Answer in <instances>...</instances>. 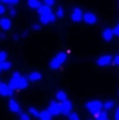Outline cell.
Listing matches in <instances>:
<instances>
[{"mask_svg":"<svg viewBox=\"0 0 119 120\" xmlns=\"http://www.w3.org/2000/svg\"><path fill=\"white\" fill-rule=\"evenodd\" d=\"M0 73H3V68H1V64H0Z\"/></svg>","mask_w":119,"mask_h":120,"instance_id":"39","label":"cell"},{"mask_svg":"<svg viewBox=\"0 0 119 120\" xmlns=\"http://www.w3.org/2000/svg\"><path fill=\"white\" fill-rule=\"evenodd\" d=\"M66 99H67V94H66L64 91H56V101L63 102V101H66Z\"/></svg>","mask_w":119,"mask_h":120,"instance_id":"22","label":"cell"},{"mask_svg":"<svg viewBox=\"0 0 119 120\" xmlns=\"http://www.w3.org/2000/svg\"><path fill=\"white\" fill-rule=\"evenodd\" d=\"M28 84H30L28 77L21 75V77H20V80H18V90H25V88L28 87Z\"/></svg>","mask_w":119,"mask_h":120,"instance_id":"16","label":"cell"},{"mask_svg":"<svg viewBox=\"0 0 119 120\" xmlns=\"http://www.w3.org/2000/svg\"><path fill=\"white\" fill-rule=\"evenodd\" d=\"M83 21H84L87 25H95L97 21H98V18H97V15H95L92 11H87V13L83 14Z\"/></svg>","mask_w":119,"mask_h":120,"instance_id":"7","label":"cell"},{"mask_svg":"<svg viewBox=\"0 0 119 120\" xmlns=\"http://www.w3.org/2000/svg\"><path fill=\"white\" fill-rule=\"evenodd\" d=\"M115 108V101H107V102H104L102 103V109H105V110H112Z\"/></svg>","mask_w":119,"mask_h":120,"instance_id":"20","label":"cell"},{"mask_svg":"<svg viewBox=\"0 0 119 120\" xmlns=\"http://www.w3.org/2000/svg\"><path fill=\"white\" fill-rule=\"evenodd\" d=\"M71 110H73V103H71L69 99H66V101L60 102V112H62V115L67 116Z\"/></svg>","mask_w":119,"mask_h":120,"instance_id":"9","label":"cell"},{"mask_svg":"<svg viewBox=\"0 0 119 120\" xmlns=\"http://www.w3.org/2000/svg\"><path fill=\"white\" fill-rule=\"evenodd\" d=\"M48 112H49L53 117L62 115V112H60V102H59V101H52V102L49 103V106H48Z\"/></svg>","mask_w":119,"mask_h":120,"instance_id":"5","label":"cell"},{"mask_svg":"<svg viewBox=\"0 0 119 120\" xmlns=\"http://www.w3.org/2000/svg\"><path fill=\"white\" fill-rule=\"evenodd\" d=\"M42 3H45V4H48V6H53V4H56V0H42Z\"/></svg>","mask_w":119,"mask_h":120,"instance_id":"31","label":"cell"},{"mask_svg":"<svg viewBox=\"0 0 119 120\" xmlns=\"http://www.w3.org/2000/svg\"><path fill=\"white\" fill-rule=\"evenodd\" d=\"M53 117L49 112H48V109L46 110H39V117L38 119H41V120H51Z\"/></svg>","mask_w":119,"mask_h":120,"instance_id":"19","label":"cell"},{"mask_svg":"<svg viewBox=\"0 0 119 120\" xmlns=\"http://www.w3.org/2000/svg\"><path fill=\"white\" fill-rule=\"evenodd\" d=\"M36 11H38V14H39V15H42V14H49V13H52V8H51V6H48V4L42 3V4L36 8Z\"/></svg>","mask_w":119,"mask_h":120,"instance_id":"15","label":"cell"},{"mask_svg":"<svg viewBox=\"0 0 119 120\" xmlns=\"http://www.w3.org/2000/svg\"><path fill=\"white\" fill-rule=\"evenodd\" d=\"M1 3H6L8 6H16L18 3V0H1Z\"/></svg>","mask_w":119,"mask_h":120,"instance_id":"28","label":"cell"},{"mask_svg":"<svg viewBox=\"0 0 119 120\" xmlns=\"http://www.w3.org/2000/svg\"><path fill=\"white\" fill-rule=\"evenodd\" d=\"M27 4H28V7H30V8L36 10V8L42 4V1H41V0H27Z\"/></svg>","mask_w":119,"mask_h":120,"instance_id":"18","label":"cell"},{"mask_svg":"<svg viewBox=\"0 0 119 120\" xmlns=\"http://www.w3.org/2000/svg\"><path fill=\"white\" fill-rule=\"evenodd\" d=\"M20 77H21L20 73H13V75H11L10 80H8V85H10L14 91L18 90V80H20Z\"/></svg>","mask_w":119,"mask_h":120,"instance_id":"11","label":"cell"},{"mask_svg":"<svg viewBox=\"0 0 119 120\" xmlns=\"http://www.w3.org/2000/svg\"><path fill=\"white\" fill-rule=\"evenodd\" d=\"M6 38H7V35H6V31L1 30V32H0V41H4Z\"/></svg>","mask_w":119,"mask_h":120,"instance_id":"33","label":"cell"},{"mask_svg":"<svg viewBox=\"0 0 119 120\" xmlns=\"http://www.w3.org/2000/svg\"><path fill=\"white\" fill-rule=\"evenodd\" d=\"M83 14H84V11H83L80 7H73L71 14H70V20H71L73 22L79 24V22L83 21Z\"/></svg>","mask_w":119,"mask_h":120,"instance_id":"4","label":"cell"},{"mask_svg":"<svg viewBox=\"0 0 119 120\" xmlns=\"http://www.w3.org/2000/svg\"><path fill=\"white\" fill-rule=\"evenodd\" d=\"M114 117H115V120H119V106L116 108V110H115V116Z\"/></svg>","mask_w":119,"mask_h":120,"instance_id":"36","label":"cell"},{"mask_svg":"<svg viewBox=\"0 0 119 120\" xmlns=\"http://www.w3.org/2000/svg\"><path fill=\"white\" fill-rule=\"evenodd\" d=\"M3 14H6V7L3 3H0V15H3Z\"/></svg>","mask_w":119,"mask_h":120,"instance_id":"32","label":"cell"},{"mask_svg":"<svg viewBox=\"0 0 119 120\" xmlns=\"http://www.w3.org/2000/svg\"><path fill=\"white\" fill-rule=\"evenodd\" d=\"M28 113H30V115H32L34 117H39V110H38V109H35V108H30Z\"/></svg>","mask_w":119,"mask_h":120,"instance_id":"25","label":"cell"},{"mask_svg":"<svg viewBox=\"0 0 119 120\" xmlns=\"http://www.w3.org/2000/svg\"><path fill=\"white\" fill-rule=\"evenodd\" d=\"M114 64H116V66H119V55H116V56H114Z\"/></svg>","mask_w":119,"mask_h":120,"instance_id":"35","label":"cell"},{"mask_svg":"<svg viewBox=\"0 0 119 120\" xmlns=\"http://www.w3.org/2000/svg\"><path fill=\"white\" fill-rule=\"evenodd\" d=\"M66 117H67L69 120H80V116H79V113H74L73 110H71V112H70V113H69Z\"/></svg>","mask_w":119,"mask_h":120,"instance_id":"24","label":"cell"},{"mask_svg":"<svg viewBox=\"0 0 119 120\" xmlns=\"http://www.w3.org/2000/svg\"><path fill=\"white\" fill-rule=\"evenodd\" d=\"M27 35H28V32H27V31H24V32H23V34H21V35H20V36H21V38H25V36H27Z\"/></svg>","mask_w":119,"mask_h":120,"instance_id":"38","label":"cell"},{"mask_svg":"<svg viewBox=\"0 0 119 120\" xmlns=\"http://www.w3.org/2000/svg\"><path fill=\"white\" fill-rule=\"evenodd\" d=\"M101 36H102V39L105 41V42H111L112 39H114V30L112 28H105V30L102 31V34H101Z\"/></svg>","mask_w":119,"mask_h":120,"instance_id":"13","label":"cell"},{"mask_svg":"<svg viewBox=\"0 0 119 120\" xmlns=\"http://www.w3.org/2000/svg\"><path fill=\"white\" fill-rule=\"evenodd\" d=\"M118 7H119V3H118Z\"/></svg>","mask_w":119,"mask_h":120,"instance_id":"40","label":"cell"},{"mask_svg":"<svg viewBox=\"0 0 119 120\" xmlns=\"http://www.w3.org/2000/svg\"><path fill=\"white\" fill-rule=\"evenodd\" d=\"M13 94H14V90L8 85V84H6V82H0V96H13Z\"/></svg>","mask_w":119,"mask_h":120,"instance_id":"8","label":"cell"},{"mask_svg":"<svg viewBox=\"0 0 119 120\" xmlns=\"http://www.w3.org/2000/svg\"><path fill=\"white\" fill-rule=\"evenodd\" d=\"M56 20H58V17H56V14H55L53 11L49 13V14H42V15H39V22H41L42 25L53 24V22H56Z\"/></svg>","mask_w":119,"mask_h":120,"instance_id":"3","label":"cell"},{"mask_svg":"<svg viewBox=\"0 0 119 120\" xmlns=\"http://www.w3.org/2000/svg\"><path fill=\"white\" fill-rule=\"evenodd\" d=\"M20 38H21V36H20L18 34H14V35H13V41H16V42H17V41H18Z\"/></svg>","mask_w":119,"mask_h":120,"instance_id":"37","label":"cell"},{"mask_svg":"<svg viewBox=\"0 0 119 120\" xmlns=\"http://www.w3.org/2000/svg\"><path fill=\"white\" fill-rule=\"evenodd\" d=\"M0 64H1V68H3V71H8V70H11V67H13V63H11L10 60L0 61Z\"/></svg>","mask_w":119,"mask_h":120,"instance_id":"21","label":"cell"},{"mask_svg":"<svg viewBox=\"0 0 119 120\" xmlns=\"http://www.w3.org/2000/svg\"><path fill=\"white\" fill-rule=\"evenodd\" d=\"M41 27H42V24H41V22H34V24L31 25V30H32V31H39V30H41Z\"/></svg>","mask_w":119,"mask_h":120,"instance_id":"27","label":"cell"},{"mask_svg":"<svg viewBox=\"0 0 119 120\" xmlns=\"http://www.w3.org/2000/svg\"><path fill=\"white\" fill-rule=\"evenodd\" d=\"M67 53L66 52H59V53H56L52 59H51V61H49V68L51 70H53V71H56V70H59L60 67L67 61Z\"/></svg>","mask_w":119,"mask_h":120,"instance_id":"1","label":"cell"},{"mask_svg":"<svg viewBox=\"0 0 119 120\" xmlns=\"http://www.w3.org/2000/svg\"><path fill=\"white\" fill-rule=\"evenodd\" d=\"M8 109H10L11 113H17V115L21 112V106H20V103H18L16 99H13L11 96H10V101H8Z\"/></svg>","mask_w":119,"mask_h":120,"instance_id":"10","label":"cell"},{"mask_svg":"<svg viewBox=\"0 0 119 120\" xmlns=\"http://www.w3.org/2000/svg\"><path fill=\"white\" fill-rule=\"evenodd\" d=\"M94 117L97 120H107L109 117V115H108V110H105V109H101L98 113H95L94 115Z\"/></svg>","mask_w":119,"mask_h":120,"instance_id":"17","label":"cell"},{"mask_svg":"<svg viewBox=\"0 0 119 120\" xmlns=\"http://www.w3.org/2000/svg\"><path fill=\"white\" fill-rule=\"evenodd\" d=\"M112 61H114V57H112L111 55H102V56H99L98 59L95 60L97 66H99V67H107V66H109Z\"/></svg>","mask_w":119,"mask_h":120,"instance_id":"6","label":"cell"},{"mask_svg":"<svg viewBox=\"0 0 119 120\" xmlns=\"http://www.w3.org/2000/svg\"><path fill=\"white\" fill-rule=\"evenodd\" d=\"M28 80H30V82H39L41 80H42V74L39 73V71H32L28 75Z\"/></svg>","mask_w":119,"mask_h":120,"instance_id":"14","label":"cell"},{"mask_svg":"<svg viewBox=\"0 0 119 120\" xmlns=\"http://www.w3.org/2000/svg\"><path fill=\"white\" fill-rule=\"evenodd\" d=\"M8 14H10V17H16L17 15V10L13 7V6H10V10H8Z\"/></svg>","mask_w":119,"mask_h":120,"instance_id":"30","label":"cell"},{"mask_svg":"<svg viewBox=\"0 0 119 120\" xmlns=\"http://www.w3.org/2000/svg\"><path fill=\"white\" fill-rule=\"evenodd\" d=\"M8 57V55H7V52H4V50H1L0 52V61H4V60H7Z\"/></svg>","mask_w":119,"mask_h":120,"instance_id":"29","label":"cell"},{"mask_svg":"<svg viewBox=\"0 0 119 120\" xmlns=\"http://www.w3.org/2000/svg\"><path fill=\"white\" fill-rule=\"evenodd\" d=\"M102 103L104 102H101V101H98V99H92V101H87L86 102V110L88 112L90 115H95V113H98L101 109H102Z\"/></svg>","mask_w":119,"mask_h":120,"instance_id":"2","label":"cell"},{"mask_svg":"<svg viewBox=\"0 0 119 120\" xmlns=\"http://www.w3.org/2000/svg\"><path fill=\"white\" fill-rule=\"evenodd\" d=\"M114 35H115V36H119V22L116 24V27L114 28Z\"/></svg>","mask_w":119,"mask_h":120,"instance_id":"34","label":"cell"},{"mask_svg":"<svg viewBox=\"0 0 119 120\" xmlns=\"http://www.w3.org/2000/svg\"><path fill=\"white\" fill-rule=\"evenodd\" d=\"M18 117L21 120H30L31 119L30 113H24V112H20V113H18Z\"/></svg>","mask_w":119,"mask_h":120,"instance_id":"26","label":"cell"},{"mask_svg":"<svg viewBox=\"0 0 119 120\" xmlns=\"http://www.w3.org/2000/svg\"><path fill=\"white\" fill-rule=\"evenodd\" d=\"M0 3H1V0H0Z\"/></svg>","mask_w":119,"mask_h":120,"instance_id":"41","label":"cell"},{"mask_svg":"<svg viewBox=\"0 0 119 120\" xmlns=\"http://www.w3.org/2000/svg\"><path fill=\"white\" fill-rule=\"evenodd\" d=\"M0 30H3V31L11 30V20L8 17H1L0 18Z\"/></svg>","mask_w":119,"mask_h":120,"instance_id":"12","label":"cell"},{"mask_svg":"<svg viewBox=\"0 0 119 120\" xmlns=\"http://www.w3.org/2000/svg\"><path fill=\"white\" fill-rule=\"evenodd\" d=\"M55 14H56V17H58V18H63V17H64V8H63L62 6H59V7L56 8Z\"/></svg>","mask_w":119,"mask_h":120,"instance_id":"23","label":"cell"}]
</instances>
